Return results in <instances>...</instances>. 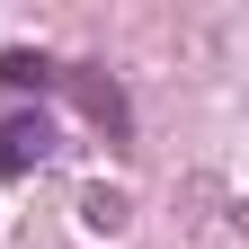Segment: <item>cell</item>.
Segmentation results:
<instances>
[{"mask_svg":"<svg viewBox=\"0 0 249 249\" xmlns=\"http://www.w3.org/2000/svg\"><path fill=\"white\" fill-rule=\"evenodd\" d=\"M45 151H53V124H45V107H18L9 89H0V169H9V178H27Z\"/></svg>","mask_w":249,"mask_h":249,"instance_id":"1","label":"cell"}]
</instances>
